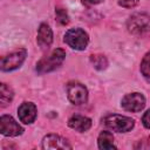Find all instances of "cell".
<instances>
[{
    "label": "cell",
    "instance_id": "6da1fadb",
    "mask_svg": "<svg viewBox=\"0 0 150 150\" xmlns=\"http://www.w3.org/2000/svg\"><path fill=\"white\" fill-rule=\"evenodd\" d=\"M64 57H66V52L61 48H56L50 54L42 57L36 63V71L39 74H45V73L53 71L62 64Z\"/></svg>",
    "mask_w": 150,
    "mask_h": 150
},
{
    "label": "cell",
    "instance_id": "7a4b0ae2",
    "mask_svg": "<svg viewBox=\"0 0 150 150\" xmlns=\"http://www.w3.org/2000/svg\"><path fill=\"white\" fill-rule=\"evenodd\" d=\"M103 124L114 131L128 132L134 128L135 121L128 116H123L118 114H110L103 118Z\"/></svg>",
    "mask_w": 150,
    "mask_h": 150
},
{
    "label": "cell",
    "instance_id": "3957f363",
    "mask_svg": "<svg viewBox=\"0 0 150 150\" xmlns=\"http://www.w3.org/2000/svg\"><path fill=\"white\" fill-rule=\"evenodd\" d=\"M64 42L75 50H84L89 42L87 32L82 28H70L64 34Z\"/></svg>",
    "mask_w": 150,
    "mask_h": 150
},
{
    "label": "cell",
    "instance_id": "277c9868",
    "mask_svg": "<svg viewBox=\"0 0 150 150\" xmlns=\"http://www.w3.org/2000/svg\"><path fill=\"white\" fill-rule=\"evenodd\" d=\"M128 30L132 34H142L150 30V15L146 13H135L127 21Z\"/></svg>",
    "mask_w": 150,
    "mask_h": 150
},
{
    "label": "cell",
    "instance_id": "5b68a950",
    "mask_svg": "<svg viewBox=\"0 0 150 150\" xmlns=\"http://www.w3.org/2000/svg\"><path fill=\"white\" fill-rule=\"evenodd\" d=\"M26 56H27V50L23 48H19V49L9 53L8 55H6L1 59V64H0L1 70L2 71H12L14 69H18L19 67H21V64L26 60Z\"/></svg>",
    "mask_w": 150,
    "mask_h": 150
},
{
    "label": "cell",
    "instance_id": "8992f818",
    "mask_svg": "<svg viewBox=\"0 0 150 150\" xmlns=\"http://www.w3.org/2000/svg\"><path fill=\"white\" fill-rule=\"evenodd\" d=\"M67 96H68V100L73 104L80 105V104H83L87 102L88 90L82 83L71 81L67 84Z\"/></svg>",
    "mask_w": 150,
    "mask_h": 150
},
{
    "label": "cell",
    "instance_id": "52a82bcc",
    "mask_svg": "<svg viewBox=\"0 0 150 150\" xmlns=\"http://www.w3.org/2000/svg\"><path fill=\"white\" fill-rule=\"evenodd\" d=\"M121 105L127 111L138 112L145 107V97L141 93H130L122 97Z\"/></svg>",
    "mask_w": 150,
    "mask_h": 150
},
{
    "label": "cell",
    "instance_id": "ba28073f",
    "mask_svg": "<svg viewBox=\"0 0 150 150\" xmlns=\"http://www.w3.org/2000/svg\"><path fill=\"white\" fill-rule=\"evenodd\" d=\"M0 132L4 136L15 137L23 132L22 127L9 115H2L0 117Z\"/></svg>",
    "mask_w": 150,
    "mask_h": 150
},
{
    "label": "cell",
    "instance_id": "9c48e42d",
    "mask_svg": "<svg viewBox=\"0 0 150 150\" xmlns=\"http://www.w3.org/2000/svg\"><path fill=\"white\" fill-rule=\"evenodd\" d=\"M36 105L32 102H23L18 109L19 120L25 124H32L36 118Z\"/></svg>",
    "mask_w": 150,
    "mask_h": 150
},
{
    "label": "cell",
    "instance_id": "30bf717a",
    "mask_svg": "<svg viewBox=\"0 0 150 150\" xmlns=\"http://www.w3.org/2000/svg\"><path fill=\"white\" fill-rule=\"evenodd\" d=\"M69 142L55 134H49L42 139V149H71Z\"/></svg>",
    "mask_w": 150,
    "mask_h": 150
},
{
    "label": "cell",
    "instance_id": "8fae6325",
    "mask_svg": "<svg viewBox=\"0 0 150 150\" xmlns=\"http://www.w3.org/2000/svg\"><path fill=\"white\" fill-rule=\"evenodd\" d=\"M36 42H38L39 47L42 50H46L50 47V45L53 42V32H52L50 27L47 23H41L40 25V27L38 29Z\"/></svg>",
    "mask_w": 150,
    "mask_h": 150
},
{
    "label": "cell",
    "instance_id": "7c38bea8",
    "mask_svg": "<svg viewBox=\"0 0 150 150\" xmlns=\"http://www.w3.org/2000/svg\"><path fill=\"white\" fill-rule=\"evenodd\" d=\"M68 127L79 131V132H84L90 129L91 127V120L87 116L82 115H74L68 120Z\"/></svg>",
    "mask_w": 150,
    "mask_h": 150
},
{
    "label": "cell",
    "instance_id": "4fadbf2b",
    "mask_svg": "<svg viewBox=\"0 0 150 150\" xmlns=\"http://www.w3.org/2000/svg\"><path fill=\"white\" fill-rule=\"evenodd\" d=\"M97 145H98L100 149H103V150L116 149V145L114 144V136H112V134L110 131H102L98 135Z\"/></svg>",
    "mask_w": 150,
    "mask_h": 150
},
{
    "label": "cell",
    "instance_id": "5bb4252c",
    "mask_svg": "<svg viewBox=\"0 0 150 150\" xmlns=\"http://www.w3.org/2000/svg\"><path fill=\"white\" fill-rule=\"evenodd\" d=\"M13 96H14V94H13L12 88L9 86H7L6 83H1V86H0V105H1V108L6 107L8 103H11L13 100Z\"/></svg>",
    "mask_w": 150,
    "mask_h": 150
},
{
    "label": "cell",
    "instance_id": "9a60e30c",
    "mask_svg": "<svg viewBox=\"0 0 150 150\" xmlns=\"http://www.w3.org/2000/svg\"><path fill=\"white\" fill-rule=\"evenodd\" d=\"M139 70H141V74L143 75V77L145 79V81L148 83H150V50L143 56V59L141 61Z\"/></svg>",
    "mask_w": 150,
    "mask_h": 150
},
{
    "label": "cell",
    "instance_id": "2e32d148",
    "mask_svg": "<svg viewBox=\"0 0 150 150\" xmlns=\"http://www.w3.org/2000/svg\"><path fill=\"white\" fill-rule=\"evenodd\" d=\"M90 62L94 64L95 69H97V70H103L108 66V60L102 54H93V55H90Z\"/></svg>",
    "mask_w": 150,
    "mask_h": 150
},
{
    "label": "cell",
    "instance_id": "e0dca14e",
    "mask_svg": "<svg viewBox=\"0 0 150 150\" xmlns=\"http://www.w3.org/2000/svg\"><path fill=\"white\" fill-rule=\"evenodd\" d=\"M55 16H56V21L60 25H67L69 22V16H68V13L64 8L57 7L55 9Z\"/></svg>",
    "mask_w": 150,
    "mask_h": 150
},
{
    "label": "cell",
    "instance_id": "ac0fdd59",
    "mask_svg": "<svg viewBox=\"0 0 150 150\" xmlns=\"http://www.w3.org/2000/svg\"><path fill=\"white\" fill-rule=\"evenodd\" d=\"M138 2H139V0H120L118 5L124 8H132V7H136L138 5Z\"/></svg>",
    "mask_w": 150,
    "mask_h": 150
},
{
    "label": "cell",
    "instance_id": "d6986e66",
    "mask_svg": "<svg viewBox=\"0 0 150 150\" xmlns=\"http://www.w3.org/2000/svg\"><path fill=\"white\" fill-rule=\"evenodd\" d=\"M142 123L146 129H150V109L146 110L142 117Z\"/></svg>",
    "mask_w": 150,
    "mask_h": 150
},
{
    "label": "cell",
    "instance_id": "ffe728a7",
    "mask_svg": "<svg viewBox=\"0 0 150 150\" xmlns=\"http://www.w3.org/2000/svg\"><path fill=\"white\" fill-rule=\"evenodd\" d=\"M83 5L86 6H93V5H97V4H101L103 0H81Z\"/></svg>",
    "mask_w": 150,
    "mask_h": 150
},
{
    "label": "cell",
    "instance_id": "44dd1931",
    "mask_svg": "<svg viewBox=\"0 0 150 150\" xmlns=\"http://www.w3.org/2000/svg\"><path fill=\"white\" fill-rule=\"evenodd\" d=\"M145 142H146V144H145V148H150V136L146 138V141H145Z\"/></svg>",
    "mask_w": 150,
    "mask_h": 150
}]
</instances>
